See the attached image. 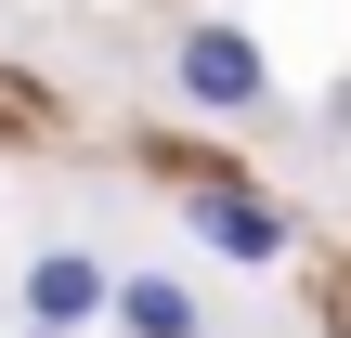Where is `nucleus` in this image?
Masks as SVG:
<instances>
[{
    "instance_id": "nucleus-5",
    "label": "nucleus",
    "mask_w": 351,
    "mask_h": 338,
    "mask_svg": "<svg viewBox=\"0 0 351 338\" xmlns=\"http://www.w3.org/2000/svg\"><path fill=\"white\" fill-rule=\"evenodd\" d=\"M313 130H326V143H351V78L326 91V117H313Z\"/></svg>"
},
{
    "instance_id": "nucleus-4",
    "label": "nucleus",
    "mask_w": 351,
    "mask_h": 338,
    "mask_svg": "<svg viewBox=\"0 0 351 338\" xmlns=\"http://www.w3.org/2000/svg\"><path fill=\"white\" fill-rule=\"evenodd\" d=\"M104 326L117 338H208V300H195V274L130 261V274H104Z\"/></svg>"
},
{
    "instance_id": "nucleus-2",
    "label": "nucleus",
    "mask_w": 351,
    "mask_h": 338,
    "mask_svg": "<svg viewBox=\"0 0 351 338\" xmlns=\"http://www.w3.org/2000/svg\"><path fill=\"white\" fill-rule=\"evenodd\" d=\"M182 234H195L208 261H234V274H274V261L300 248V221H287L274 195H234V182H195V195H182Z\"/></svg>"
},
{
    "instance_id": "nucleus-3",
    "label": "nucleus",
    "mask_w": 351,
    "mask_h": 338,
    "mask_svg": "<svg viewBox=\"0 0 351 338\" xmlns=\"http://www.w3.org/2000/svg\"><path fill=\"white\" fill-rule=\"evenodd\" d=\"M104 248H26V287H13V313H26V338H91L104 326Z\"/></svg>"
},
{
    "instance_id": "nucleus-6",
    "label": "nucleus",
    "mask_w": 351,
    "mask_h": 338,
    "mask_svg": "<svg viewBox=\"0 0 351 338\" xmlns=\"http://www.w3.org/2000/svg\"><path fill=\"white\" fill-rule=\"evenodd\" d=\"M208 338H221V326H208Z\"/></svg>"
},
{
    "instance_id": "nucleus-1",
    "label": "nucleus",
    "mask_w": 351,
    "mask_h": 338,
    "mask_svg": "<svg viewBox=\"0 0 351 338\" xmlns=\"http://www.w3.org/2000/svg\"><path fill=\"white\" fill-rule=\"evenodd\" d=\"M169 91H182V117H274V52L234 26V13H195L182 39H169Z\"/></svg>"
}]
</instances>
